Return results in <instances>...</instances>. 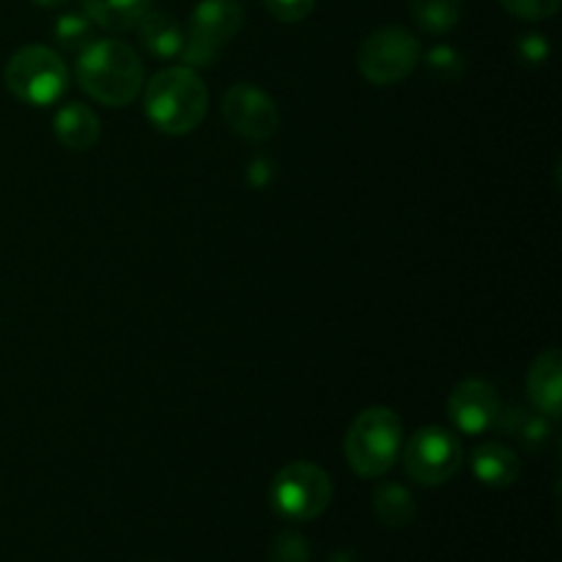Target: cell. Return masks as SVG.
<instances>
[{
  "label": "cell",
  "instance_id": "1",
  "mask_svg": "<svg viewBox=\"0 0 562 562\" xmlns=\"http://www.w3.org/2000/svg\"><path fill=\"white\" fill-rule=\"evenodd\" d=\"M77 77L82 91L108 108L135 102L143 88V64L135 49L115 38H93L77 55Z\"/></svg>",
  "mask_w": 562,
  "mask_h": 562
},
{
  "label": "cell",
  "instance_id": "2",
  "mask_svg": "<svg viewBox=\"0 0 562 562\" xmlns=\"http://www.w3.org/2000/svg\"><path fill=\"white\" fill-rule=\"evenodd\" d=\"M209 91L190 66H168L151 77L143 97V110L148 121L165 135H187L198 130L206 115Z\"/></svg>",
  "mask_w": 562,
  "mask_h": 562
},
{
  "label": "cell",
  "instance_id": "3",
  "mask_svg": "<svg viewBox=\"0 0 562 562\" xmlns=\"http://www.w3.org/2000/svg\"><path fill=\"white\" fill-rule=\"evenodd\" d=\"M404 445L401 417L387 406H368L349 426L344 453L360 477H382L393 470Z\"/></svg>",
  "mask_w": 562,
  "mask_h": 562
},
{
  "label": "cell",
  "instance_id": "4",
  "mask_svg": "<svg viewBox=\"0 0 562 562\" xmlns=\"http://www.w3.org/2000/svg\"><path fill=\"white\" fill-rule=\"evenodd\" d=\"M3 77L11 97L33 108H47L58 102L69 86V71L60 55L42 44H27L16 49L5 64Z\"/></svg>",
  "mask_w": 562,
  "mask_h": 562
},
{
  "label": "cell",
  "instance_id": "5",
  "mask_svg": "<svg viewBox=\"0 0 562 562\" xmlns=\"http://www.w3.org/2000/svg\"><path fill=\"white\" fill-rule=\"evenodd\" d=\"M272 508L291 521H313L333 503V481L311 461L285 464L269 488Z\"/></svg>",
  "mask_w": 562,
  "mask_h": 562
},
{
  "label": "cell",
  "instance_id": "6",
  "mask_svg": "<svg viewBox=\"0 0 562 562\" xmlns=\"http://www.w3.org/2000/svg\"><path fill=\"white\" fill-rule=\"evenodd\" d=\"M241 25H245V11L236 0H201L192 11L181 58L190 69L212 66L225 44L239 36Z\"/></svg>",
  "mask_w": 562,
  "mask_h": 562
},
{
  "label": "cell",
  "instance_id": "7",
  "mask_svg": "<svg viewBox=\"0 0 562 562\" xmlns=\"http://www.w3.org/2000/svg\"><path fill=\"white\" fill-rule=\"evenodd\" d=\"M423 47L406 27L390 25L373 31L357 53L360 75L373 86H395L420 64Z\"/></svg>",
  "mask_w": 562,
  "mask_h": 562
},
{
  "label": "cell",
  "instance_id": "8",
  "mask_svg": "<svg viewBox=\"0 0 562 562\" xmlns=\"http://www.w3.org/2000/svg\"><path fill=\"white\" fill-rule=\"evenodd\" d=\"M461 464H464V450L448 428H420L412 434L404 448L406 472L420 486H442L459 475Z\"/></svg>",
  "mask_w": 562,
  "mask_h": 562
},
{
  "label": "cell",
  "instance_id": "9",
  "mask_svg": "<svg viewBox=\"0 0 562 562\" xmlns=\"http://www.w3.org/2000/svg\"><path fill=\"white\" fill-rule=\"evenodd\" d=\"M223 119L236 135H241L245 140L252 143L269 140V137L280 130L278 104L272 102L269 93L250 86V82H239V86L225 91Z\"/></svg>",
  "mask_w": 562,
  "mask_h": 562
},
{
  "label": "cell",
  "instance_id": "10",
  "mask_svg": "<svg viewBox=\"0 0 562 562\" xmlns=\"http://www.w3.org/2000/svg\"><path fill=\"white\" fill-rule=\"evenodd\" d=\"M499 412H503L499 395L494 384H488L486 379H467L448 398L450 423L461 434H470V437L497 426Z\"/></svg>",
  "mask_w": 562,
  "mask_h": 562
},
{
  "label": "cell",
  "instance_id": "11",
  "mask_svg": "<svg viewBox=\"0 0 562 562\" xmlns=\"http://www.w3.org/2000/svg\"><path fill=\"white\" fill-rule=\"evenodd\" d=\"M527 395L532 401V409L547 415L549 420L560 415L562 404V355L558 349L543 351L527 371Z\"/></svg>",
  "mask_w": 562,
  "mask_h": 562
},
{
  "label": "cell",
  "instance_id": "12",
  "mask_svg": "<svg viewBox=\"0 0 562 562\" xmlns=\"http://www.w3.org/2000/svg\"><path fill=\"white\" fill-rule=\"evenodd\" d=\"M472 475L492 488H508L519 481L521 461L516 450H510L503 442L477 445L472 453Z\"/></svg>",
  "mask_w": 562,
  "mask_h": 562
},
{
  "label": "cell",
  "instance_id": "13",
  "mask_svg": "<svg viewBox=\"0 0 562 562\" xmlns=\"http://www.w3.org/2000/svg\"><path fill=\"white\" fill-rule=\"evenodd\" d=\"M55 137L64 143L69 151H88L99 140V119L91 108L80 102H69L55 113L53 119Z\"/></svg>",
  "mask_w": 562,
  "mask_h": 562
},
{
  "label": "cell",
  "instance_id": "14",
  "mask_svg": "<svg viewBox=\"0 0 562 562\" xmlns=\"http://www.w3.org/2000/svg\"><path fill=\"white\" fill-rule=\"evenodd\" d=\"M135 31L143 47L157 58H179L181 49H184V33H181L179 22L162 11L148 9L135 25Z\"/></svg>",
  "mask_w": 562,
  "mask_h": 562
},
{
  "label": "cell",
  "instance_id": "15",
  "mask_svg": "<svg viewBox=\"0 0 562 562\" xmlns=\"http://www.w3.org/2000/svg\"><path fill=\"white\" fill-rule=\"evenodd\" d=\"M497 423L510 439H516V442L525 450H530V453L541 450L543 445L549 442V437H552L549 417L541 415L538 409H525V406H519V409L499 412Z\"/></svg>",
  "mask_w": 562,
  "mask_h": 562
},
{
  "label": "cell",
  "instance_id": "16",
  "mask_svg": "<svg viewBox=\"0 0 562 562\" xmlns=\"http://www.w3.org/2000/svg\"><path fill=\"white\" fill-rule=\"evenodd\" d=\"M82 9L93 25L121 33L140 22V16L151 9V0H82Z\"/></svg>",
  "mask_w": 562,
  "mask_h": 562
},
{
  "label": "cell",
  "instance_id": "17",
  "mask_svg": "<svg viewBox=\"0 0 562 562\" xmlns=\"http://www.w3.org/2000/svg\"><path fill=\"white\" fill-rule=\"evenodd\" d=\"M373 510L387 527H406L415 521V497L401 483H384L373 494Z\"/></svg>",
  "mask_w": 562,
  "mask_h": 562
},
{
  "label": "cell",
  "instance_id": "18",
  "mask_svg": "<svg viewBox=\"0 0 562 562\" xmlns=\"http://www.w3.org/2000/svg\"><path fill=\"white\" fill-rule=\"evenodd\" d=\"M409 9L426 33H448L461 20V0H409Z\"/></svg>",
  "mask_w": 562,
  "mask_h": 562
},
{
  "label": "cell",
  "instance_id": "19",
  "mask_svg": "<svg viewBox=\"0 0 562 562\" xmlns=\"http://www.w3.org/2000/svg\"><path fill=\"white\" fill-rule=\"evenodd\" d=\"M53 36L66 53L80 55L93 42V22L86 14H64L55 20Z\"/></svg>",
  "mask_w": 562,
  "mask_h": 562
},
{
  "label": "cell",
  "instance_id": "20",
  "mask_svg": "<svg viewBox=\"0 0 562 562\" xmlns=\"http://www.w3.org/2000/svg\"><path fill=\"white\" fill-rule=\"evenodd\" d=\"M426 69L431 75L442 77V80H456L464 71V60H461V55L453 47H445L442 44V47H434L426 55Z\"/></svg>",
  "mask_w": 562,
  "mask_h": 562
},
{
  "label": "cell",
  "instance_id": "21",
  "mask_svg": "<svg viewBox=\"0 0 562 562\" xmlns=\"http://www.w3.org/2000/svg\"><path fill=\"white\" fill-rule=\"evenodd\" d=\"M272 562H311V549L307 541L296 532H283L272 543Z\"/></svg>",
  "mask_w": 562,
  "mask_h": 562
},
{
  "label": "cell",
  "instance_id": "22",
  "mask_svg": "<svg viewBox=\"0 0 562 562\" xmlns=\"http://www.w3.org/2000/svg\"><path fill=\"white\" fill-rule=\"evenodd\" d=\"M505 5V11H510L519 20H549V16L558 14L560 0H499Z\"/></svg>",
  "mask_w": 562,
  "mask_h": 562
},
{
  "label": "cell",
  "instance_id": "23",
  "mask_svg": "<svg viewBox=\"0 0 562 562\" xmlns=\"http://www.w3.org/2000/svg\"><path fill=\"white\" fill-rule=\"evenodd\" d=\"M263 5L278 22H302L313 14L316 0H263Z\"/></svg>",
  "mask_w": 562,
  "mask_h": 562
},
{
  "label": "cell",
  "instance_id": "24",
  "mask_svg": "<svg viewBox=\"0 0 562 562\" xmlns=\"http://www.w3.org/2000/svg\"><path fill=\"white\" fill-rule=\"evenodd\" d=\"M519 55L527 60V64H543L549 58V44L543 36H521L519 38Z\"/></svg>",
  "mask_w": 562,
  "mask_h": 562
},
{
  "label": "cell",
  "instance_id": "25",
  "mask_svg": "<svg viewBox=\"0 0 562 562\" xmlns=\"http://www.w3.org/2000/svg\"><path fill=\"white\" fill-rule=\"evenodd\" d=\"M31 3L42 5V9H58V5H66L69 0H31Z\"/></svg>",
  "mask_w": 562,
  "mask_h": 562
}]
</instances>
